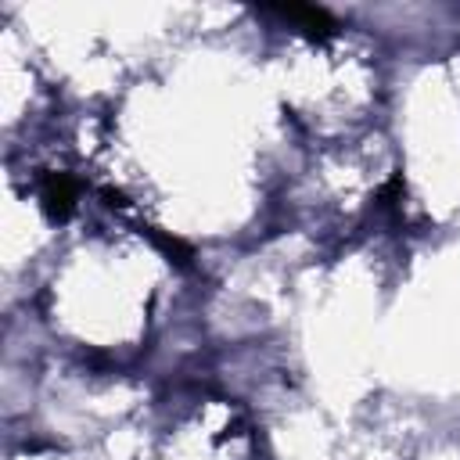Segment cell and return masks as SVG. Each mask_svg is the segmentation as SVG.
<instances>
[{
	"mask_svg": "<svg viewBox=\"0 0 460 460\" xmlns=\"http://www.w3.org/2000/svg\"><path fill=\"white\" fill-rule=\"evenodd\" d=\"M266 14H277V18H284V22H295L302 32H309V36H331L338 25H334V18L327 14V11H320V7H305V4H288V7H266Z\"/></svg>",
	"mask_w": 460,
	"mask_h": 460,
	"instance_id": "1",
	"label": "cell"
},
{
	"mask_svg": "<svg viewBox=\"0 0 460 460\" xmlns=\"http://www.w3.org/2000/svg\"><path fill=\"white\" fill-rule=\"evenodd\" d=\"M72 198H75V187H72L68 176L54 172V176L43 180V208H47V216L65 219L72 212Z\"/></svg>",
	"mask_w": 460,
	"mask_h": 460,
	"instance_id": "2",
	"label": "cell"
},
{
	"mask_svg": "<svg viewBox=\"0 0 460 460\" xmlns=\"http://www.w3.org/2000/svg\"><path fill=\"white\" fill-rule=\"evenodd\" d=\"M147 234H151V241H155V244H158V248H162L169 259L176 255V262H183V266L190 262V248H187L183 241H176V237H165V234H158V230H147Z\"/></svg>",
	"mask_w": 460,
	"mask_h": 460,
	"instance_id": "3",
	"label": "cell"
}]
</instances>
